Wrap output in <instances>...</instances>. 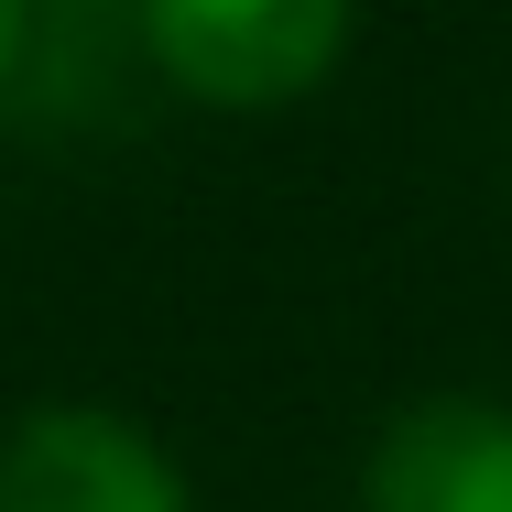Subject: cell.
Instances as JSON below:
<instances>
[{
	"mask_svg": "<svg viewBox=\"0 0 512 512\" xmlns=\"http://www.w3.org/2000/svg\"><path fill=\"white\" fill-rule=\"evenodd\" d=\"M142 44L207 109H284L349 55V0H142Z\"/></svg>",
	"mask_w": 512,
	"mask_h": 512,
	"instance_id": "obj_1",
	"label": "cell"
},
{
	"mask_svg": "<svg viewBox=\"0 0 512 512\" xmlns=\"http://www.w3.org/2000/svg\"><path fill=\"white\" fill-rule=\"evenodd\" d=\"M0 512H186V480L131 414L33 404L0 436Z\"/></svg>",
	"mask_w": 512,
	"mask_h": 512,
	"instance_id": "obj_2",
	"label": "cell"
},
{
	"mask_svg": "<svg viewBox=\"0 0 512 512\" xmlns=\"http://www.w3.org/2000/svg\"><path fill=\"white\" fill-rule=\"evenodd\" d=\"M360 512H512V404L425 393L371 436Z\"/></svg>",
	"mask_w": 512,
	"mask_h": 512,
	"instance_id": "obj_3",
	"label": "cell"
},
{
	"mask_svg": "<svg viewBox=\"0 0 512 512\" xmlns=\"http://www.w3.org/2000/svg\"><path fill=\"white\" fill-rule=\"evenodd\" d=\"M22 44H33V0H0V88H11V66H22Z\"/></svg>",
	"mask_w": 512,
	"mask_h": 512,
	"instance_id": "obj_4",
	"label": "cell"
}]
</instances>
